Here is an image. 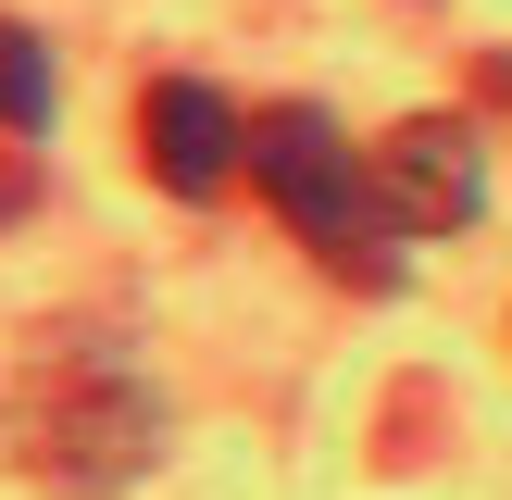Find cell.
Masks as SVG:
<instances>
[{"label": "cell", "instance_id": "cell-5", "mask_svg": "<svg viewBox=\"0 0 512 500\" xmlns=\"http://www.w3.org/2000/svg\"><path fill=\"white\" fill-rule=\"evenodd\" d=\"M0 125H13V138L50 125V50L25 38V25H0Z\"/></svg>", "mask_w": 512, "mask_h": 500}, {"label": "cell", "instance_id": "cell-2", "mask_svg": "<svg viewBox=\"0 0 512 500\" xmlns=\"http://www.w3.org/2000/svg\"><path fill=\"white\" fill-rule=\"evenodd\" d=\"M250 188L275 200V213H288V238H313V250H338L350 275H388V200H375V163L363 150L338 138V125L313 113V100H263V113H250Z\"/></svg>", "mask_w": 512, "mask_h": 500}, {"label": "cell", "instance_id": "cell-4", "mask_svg": "<svg viewBox=\"0 0 512 500\" xmlns=\"http://www.w3.org/2000/svg\"><path fill=\"white\" fill-rule=\"evenodd\" d=\"M138 138H150V175H163L175 200H213L225 175H250V113L225 88H200V75H163V88L138 100Z\"/></svg>", "mask_w": 512, "mask_h": 500}, {"label": "cell", "instance_id": "cell-3", "mask_svg": "<svg viewBox=\"0 0 512 500\" xmlns=\"http://www.w3.org/2000/svg\"><path fill=\"white\" fill-rule=\"evenodd\" d=\"M363 163H375L388 225H425V238L475 225V200H488V163H475V125H463V113H413V125H388Z\"/></svg>", "mask_w": 512, "mask_h": 500}, {"label": "cell", "instance_id": "cell-1", "mask_svg": "<svg viewBox=\"0 0 512 500\" xmlns=\"http://www.w3.org/2000/svg\"><path fill=\"white\" fill-rule=\"evenodd\" d=\"M163 450V400L113 338H50L13 375V463L50 488H125Z\"/></svg>", "mask_w": 512, "mask_h": 500}]
</instances>
